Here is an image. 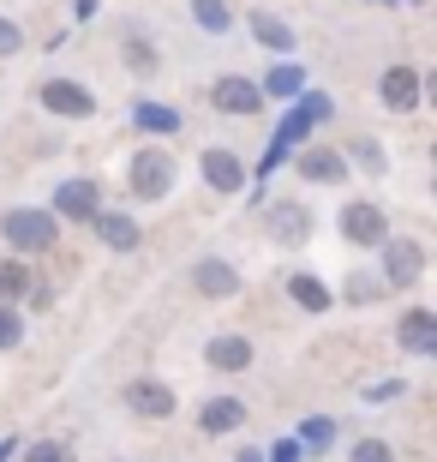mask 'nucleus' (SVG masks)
I'll use <instances>...</instances> for the list:
<instances>
[{
  "label": "nucleus",
  "mask_w": 437,
  "mask_h": 462,
  "mask_svg": "<svg viewBox=\"0 0 437 462\" xmlns=\"http://www.w3.org/2000/svg\"><path fill=\"white\" fill-rule=\"evenodd\" d=\"M0 235H6V246L13 253H54V240H60V223H54L49 210H6L0 217Z\"/></svg>",
  "instance_id": "nucleus-1"
},
{
  "label": "nucleus",
  "mask_w": 437,
  "mask_h": 462,
  "mask_svg": "<svg viewBox=\"0 0 437 462\" xmlns=\"http://www.w3.org/2000/svg\"><path fill=\"white\" fill-rule=\"evenodd\" d=\"M336 228H341L348 246H384V240H389V210L371 205V199H353V205H341Z\"/></svg>",
  "instance_id": "nucleus-2"
},
{
  "label": "nucleus",
  "mask_w": 437,
  "mask_h": 462,
  "mask_svg": "<svg viewBox=\"0 0 437 462\" xmlns=\"http://www.w3.org/2000/svg\"><path fill=\"white\" fill-rule=\"evenodd\" d=\"M378 253H384V264H378V271H384V289H414V282H420V271H425V246L420 240L389 235Z\"/></svg>",
  "instance_id": "nucleus-3"
},
{
  "label": "nucleus",
  "mask_w": 437,
  "mask_h": 462,
  "mask_svg": "<svg viewBox=\"0 0 437 462\" xmlns=\"http://www.w3.org/2000/svg\"><path fill=\"white\" fill-rule=\"evenodd\" d=\"M96 210H102V187L90 180V174H72V180L54 187V205H49L54 223H90Z\"/></svg>",
  "instance_id": "nucleus-4"
},
{
  "label": "nucleus",
  "mask_w": 437,
  "mask_h": 462,
  "mask_svg": "<svg viewBox=\"0 0 437 462\" xmlns=\"http://www.w3.org/2000/svg\"><path fill=\"white\" fill-rule=\"evenodd\" d=\"M312 126H318V120L305 115V103H294L282 115V126H276V138H269V151H264V162H258V174H276L287 162V156L294 151H305V133H312Z\"/></svg>",
  "instance_id": "nucleus-5"
},
{
  "label": "nucleus",
  "mask_w": 437,
  "mask_h": 462,
  "mask_svg": "<svg viewBox=\"0 0 437 462\" xmlns=\"http://www.w3.org/2000/svg\"><path fill=\"white\" fill-rule=\"evenodd\" d=\"M198 174H204V187L222 192V199L246 192V156H240V151H222V144H210V151L198 156Z\"/></svg>",
  "instance_id": "nucleus-6"
},
{
  "label": "nucleus",
  "mask_w": 437,
  "mask_h": 462,
  "mask_svg": "<svg viewBox=\"0 0 437 462\" xmlns=\"http://www.w3.org/2000/svg\"><path fill=\"white\" fill-rule=\"evenodd\" d=\"M126 180H132L138 199H168V187H174V156L144 144V151L132 156V174H126Z\"/></svg>",
  "instance_id": "nucleus-7"
},
{
  "label": "nucleus",
  "mask_w": 437,
  "mask_h": 462,
  "mask_svg": "<svg viewBox=\"0 0 437 462\" xmlns=\"http://www.w3.org/2000/svg\"><path fill=\"white\" fill-rule=\"evenodd\" d=\"M42 108H49L54 120H90L96 115V97H90L78 79H49V85H42Z\"/></svg>",
  "instance_id": "nucleus-8"
},
{
  "label": "nucleus",
  "mask_w": 437,
  "mask_h": 462,
  "mask_svg": "<svg viewBox=\"0 0 437 462\" xmlns=\"http://www.w3.org/2000/svg\"><path fill=\"white\" fill-rule=\"evenodd\" d=\"M210 103H216L222 115H234V120H252L258 108H264V90H258L252 79L228 72V79H216V85H210Z\"/></svg>",
  "instance_id": "nucleus-9"
},
{
  "label": "nucleus",
  "mask_w": 437,
  "mask_h": 462,
  "mask_svg": "<svg viewBox=\"0 0 437 462\" xmlns=\"http://www.w3.org/2000/svg\"><path fill=\"white\" fill-rule=\"evenodd\" d=\"M192 289H198L204 300H234V294H240V271L228 264V258H198Z\"/></svg>",
  "instance_id": "nucleus-10"
},
{
  "label": "nucleus",
  "mask_w": 437,
  "mask_h": 462,
  "mask_svg": "<svg viewBox=\"0 0 437 462\" xmlns=\"http://www.w3.org/2000/svg\"><path fill=\"white\" fill-rule=\"evenodd\" d=\"M90 228H96V240L108 246V253H132L138 240H144L138 217H126V210H96V217H90Z\"/></svg>",
  "instance_id": "nucleus-11"
},
{
  "label": "nucleus",
  "mask_w": 437,
  "mask_h": 462,
  "mask_svg": "<svg viewBox=\"0 0 437 462\" xmlns=\"http://www.w3.org/2000/svg\"><path fill=\"white\" fill-rule=\"evenodd\" d=\"M396 343H402L407 355H437V312H432V307L402 312V325H396Z\"/></svg>",
  "instance_id": "nucleus-12"
},
{
  "label": "nucleus",
  "mask_w": 437,
  "mask_h": 462,
  "mask_svg": "<svg viewBox=\"0 0 437 462\" xmlns=\"http://www.w3.org/2000/svg\"><path fill=\"white\" fill-rule=\"evenodd\" d=\"M378 97H384V108H396V115H414V108H420V72L389 67L384 79H378Z\"/></svg>",
  "instance_id": "nucleus-13"
},
{
  "label": "nucleus",
  "mask_w": 437,
  "mask_h": 462,
  "mask_svg": "<svg viewBox=\"0 0 437 462\" xmlns=\"http://www.w3.org/2000/svg\"><path fill=\"white\" fill-rule=\"evenodd\" d=\"M126 409L144 414V420H168L174 414V391L156 384V378H132V384H126Z\"/></svg>",
  "instance_id": "nucleus-14"
},
{
  "label": "nucleus",
  "mask_w": 437,
  "mask_h": 462,
  "mask_svg": "<svg viewBox=\"0 0 437 462\" xmlns=\"http://www.w3.org/2000/svg\"><path fill=\"white\" fill-rule=\"evenodd\" d=\"M198 427L210 432V439H222V432H240V427H246V402H240V396H210V402L198 409Z\"/></svg>",
  "instance_id": "nucleus-15"
},
{
  "label": "nucleus",
  "mask_w": 437,
  "mask_h": 462,
  "mask_svg": "<svg viewBox=\"0 0 437 462\" xmlns=\"http://www.w3.org/2000/svg\"><path fill=\"white\" fill-rule=\"evenodd\" d=\"M294 169H300L312 187H336L341 174H348V156L341 151H294Z\"/></svg>",
  "instance_id": "nucleus-16"
},
{
  "label": "nucleus",
  "mask_w": 437,
  "mask_h": 462,
  "mask_svg": "<svg viewBox=\"0 0 437 462\" xmlns=\"http://www.w3.org/2000/svg\"><path fill=\"white\" fill-rule=\"evenodd\" d=\"M305 228H312V210L305 205H269V240L276 246H300Z\"/></svg>",
  "instance_id": "nucleus-17"
},
{
  "label": "nucleus",
  "mask_w": 437,
  "mask_h": 462,
  "mask_svg": "<svg viewBox=\"0 0 437 462\" xmlns=\"http://www.w3.org/2000/svg\"><path fill=\"white\" fill-rule=\"evenodd\" d=\"M204 360H210L216 373H246V366H252V343H246V337H234V330H228V337H210Z\"/></svg>",
  "instance_id": "nucleus-18"
},
{
  "label": "nucleus",
  "mask_w": 437,
  "mask_h": 462,
  "mask_svg": "<svg viewBox=\"0 0 437 462\" xmlns=\"http://www.w3.org/2000/svg\"><path fill=\"white\" fill-rule=\"evenodd\" d=\"M258 90H264V97H282V103H300V97H305V67H300V60H276Z\"/></svg>",
  "instance_id": "nucleus-19"
},
{
  "label": "nucleus",
  "mask_w": 437,
  "mask_h": 462,
  "mask_svg": "<svg viewBox=\"0 0 437 462\" xmlns=\"http://www.w3.org/2000/svg\"><path fill=\"white\" fill-rule=\"evenodd\" d=\"M132 126L138 133H156V138H174L180 133V115H174L168 103H150V97H144V103H132Z\"/></svg>",
  "instance_id": "nucleus-20"
},
{
  "label": "nucleus",
  "mask_w": 437,
  "mask_h": 462,
  "mask_svg": "<svg viewBox=\"0 0 437 462\" xmlns=\"http://www.w3.org/2000/svg\"><path fill=\"white\" fill-rule=\"evenodd\" d=\"M287 294H294V307H300V312H330V307H336V300H330V289H323L318 276H305V271L287 276Z\"/></svg>",
  "instance_id": "nucleus-21"
},
{
  "label": "nucleus",
  "mask_w": 437,
  "mask_h": 462,
  "mask_svg": "<svg viewBox=\"0 0 437 462\" xmlns=\"http://www.w3.org/2000/svg\"><path fill=\"white\" fill-rule=\"evenodd\" d=\"M246 24H252V36L264 42V49H276V54H294V24H282L276 13H252Z\"/></svg>",
  "instance_id": "nucleus-22"
},
{
  "label": "nucleus",
  "mask_w": 437,
  "mask_h": 462,
  "mask_svg": "<svg viewBox=\"0 0 437 462\" xmlns=\"http://www.w3.org/2000/svg\"><path fill=\"white\" fill-rule=\"evenodd\" d=\"M31 294V264H18V258H0V307H18Z\"/></svg>",
  "instance_id": "nucleus-23"
},
{
  "label": "nucleus",
  "mask_w": 437,
  "mask_h": 462,
  "mask_svg": "<svg viewBox=\"0 0 437 462\" xmlns=\"http://www.w3.org/2000/svg\"><path fill=\"white\" fill-rule=\"evenodd\" d=\"M192 18H198L210 36H228V31H234V13H228L222 0H192Z\"/></svg>",
  "instance_id": "nucleus-24"
},
{
  "label": "nucleus",
  "mask_w": 437,
  "mask_h": 462,
  "mask_svg": "<svg viewBox=\"0 0 437 462\" xmlns=\"http://www.w3.org/2000/svg\"><path fill=\"white\" fill-rule=\"evenodd\" d=\"M341 156H353V162H360V169H366V174H389L384 151H378L371 138H348V151H341Z\"/></svg>",
  "instance_id": "nucleus-25"
},
{
  "label": "nucleus",
  "mask_w": 437,
  "mask_h": 462,
  "mask_svg": "<svg viewBox=\"0 0 437 462\" xmlns=\"http://www.w3.org/2000/svg\"><path fill=\"white\" fill-rule=\"evenodd\" d=\"M330 439H336V427H330L323 414H312V420H305V427L294 432V445H300V450H323V445H330Z\"/></svg>",
  "instance_id": "nucleus-26"
},
{
  "label": "nucleus",
  "mask_w": 437,
  "mask_h": 462,
  "mask_svg": "<svg viewBox=\"0 0 437 462\" xmlns=\"http://www.w3.org/2000/svg\"><path fill=\"white\" fill-rule=\"evenodd\" d=\"M24 343V312L18 307H0V355H13Z\"/></svg>",
  "instance_id": "nucleus-27"
},
{
  "label": "nucleus",
  "mask_w": 437,
  "mask_h": 462,
  "mask_svg": "<svg viewBox=\"0 0 437 462\" xmlns=\"http://www.w3.org/2000/svg\"><path fill=\"white\" fill-rule=\"evenodd\" d=\"M348 462H396V445H384V439H360Z\"/></svg>",
  "instance_id": "nucleus-28"
},
{
  "label": "nucleus",
  "mask_w": 437,
  "mask_h": 462,
  "mask_svg": "<svg viewBox=\"0 0 437 462\" xmlns=\"http://www.w3.org/2000/svg\"><path fill=\"white\" fill-rule=\"evenodd\" d=\"M126 67H132V72H156V49L132 36V42H126Z\"/></svg>",
  "instance_id": "nucleus-29"
},
{
  "label": "nucleus",
  "mask_w": 437,
  "mask_h": 462,
  "mask_svg": "<svg viewBox=\"0 0 437 462\" xmlns=\"http://www.w3.org/2000/svg\"><path fill=\"white\" fill-rule=\"evenodd\" d=\"M24 462H72V450H67V445H54V439H42V445L24 450Z\"/></svg>",
  "instance_id": "nucleus-30"
},
{
  "label": "nucleus",
  "mask_w": 437,
  "mask_h": 462,
  "mask_svg": "<svg viewBox=\"0 0 437 462\" xmlns=\"http://www.w3.org/2000/svg\"><path fill=\"white\" fill-rule=\"evenodd\" d=\"M18 49H24V31H18L13 18H0V60H13Z\"/></svg>",
  "instance_id": "nucleus-31"
},
{
  "label": "nucleus",
  "mask_w": 437,
  "mask_h": 462,
  "mask_svg": "<svg viewBox=\"0 0 437 462\" xmlns=\"http://www.w3.org/2000/svg\"><path fill=\"white\" fill-rule=\"evenodd\" d=\"M371 402H389V396H402V378H384V384H371Z\"/></svg>",
  "instance_id": "nucleus-32"
},
{
  "label": "nucleus",
  "mask_w": 437,
  "mask_h": 462,
  "mask_svg": "<svg viewBox=\"0 0 437 462\" xmlns=\"http://www.w3.org/2000/svg\"><path fill=\"white\" fill-rule=\"evenodd\" d=\"M6 457H18V439H0V462Z\"/></svg>",
  "instance_id": "nucleus-33"
},
{
  "label": "nucleus",
  "mask_w": 437,
  "mask_h": 462,
  "mask_svg": "<svg viewBox=\"0 0 437 462\" xmlns=\"http://www.w3.org/2000/svg\"><path fill=\"white\" fill-rule=\"evenodd\" d=\"M240 462H264V450H246V457H240Z\"/></svg>",
  "instance_id": "nucleus-34"
}]
</instances>
